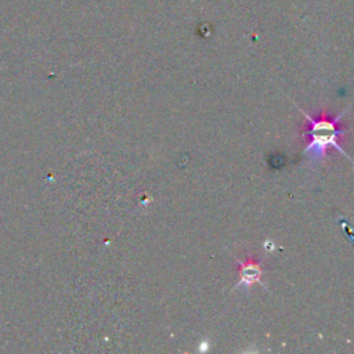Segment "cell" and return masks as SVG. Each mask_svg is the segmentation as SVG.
<instances>
[{
  "mask_svg": "<svg viewBox=\"0 0 354 354\" xmlns=\"http://www.w3.org/2000/svg\"><path fill=\"white\" fill-rule=\"evenodd\" d=\"M299 111L308 120V130L301 134L303 137H306L308 140V142L303 148L301 155L308 156L313 163H317V162L324 160L325 156H326L328 148L333 147L343 156H346L348 160H351V158L343 151V148L339 144V137L346 134V130L340 127V120L344 116V113L348 111V108L344 109L343 112H340L339 115L333 116V118H329L326 113H322L317 119L311 118L301 108H299ZM351 163L354 165L353 160H351Z\"/></svg>",
  "mask_w": 354,
  "mask_h": 354,
  "instance_id": "6da1fadb",
  "label": "cell"
},
{
  "mask_svg": "<svg viewBox=\"0 0 354 354\" xmlns=\"http://www.w3.org/2000/svg\"><path fill=\"white\" fill-rule=\"evenodd\" d=\"M235 260H236V264H238L239 281L235 283L234 289H238V288H242V286L243 288H250L254 283H260L264 288H267L266 283L261 282L263 270H261L259 261H254L252 259H248L246 261H242L238 257H235Z\"/></svg>",
  "mask_w": 354,
  "mask_h": 354,
  "instance_id": "7a4b0ae2",
  "label": "cell"
}]
</instances>
